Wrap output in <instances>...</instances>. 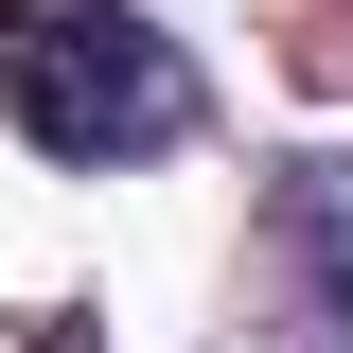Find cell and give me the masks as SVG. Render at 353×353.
<instances>
[{"label": "cell", "instance_id": "1", "mask_svg": "<svg viewBox=\"0 0 353 353\" xmlns=\"http://www.w3.org/2000/svg\"><path fill=\"white\" fill-rule=\"evenodd\" d=\"M0 124L36 159L106 176V159H159L194 124V71L141 0H0Z\"/></svg>", "mask_w": 353, "mask_h": 353}, {"label": "cell", "instance_id": "2", "mask_svg": "<svg viewBox=\"0 0 353 353\" xmlns=\"http://www.w3.org/2000/svg\"><path fill=\"white\" fill-rule=\"evenodd\" d=\"M265 283L318 353H353V159H283L265 176Z\"/></svg>", "mask_w": 353, "mask_h": 353}]
</instances>
